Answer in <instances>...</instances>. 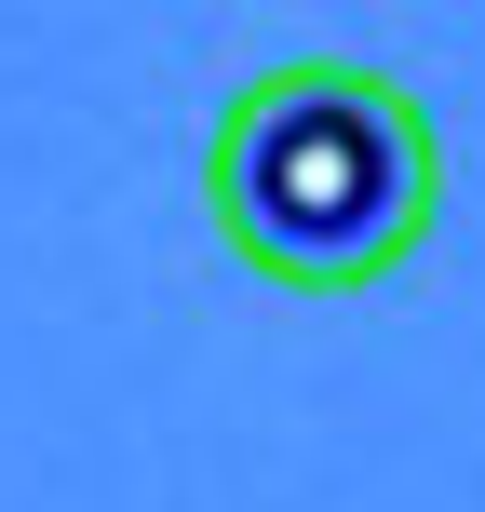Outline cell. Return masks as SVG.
Returning <instances> with one entry per match:
<instances>
[{"label":"cell","instance_id":"obj_1","mask_svg":"<svg viewBox=\"0 0 485 512\" xmlns=\"http://www.w3.org/2000/svg\"><path fill=\"white\" fill-rule=\"evenodd\" d=\"M203 203H216V243L256 283H283V297H364V283H391L432 243L445 135L391 68L297 54V68H256L216 108Z\"/></svg>","mask_w":485,"mask_h":512}]
</instances>
